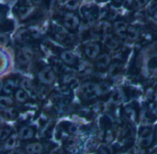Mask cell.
I'll use <instances>...</instances> for the list:
<instances>
[{
  "label": "cell",
  "instance_id": "cell-6",
  "mask_svg": "<svg viewBox=\"0 0 157 154\" xmlns=\"http://www.w3.org/2000/svg\"><path fill=\"white\" fill-rule=\"evenodd\" d=\"M128 24L123 20H119L114 23V30L117 35L121 38L125 39L127 37V30H128Z\"/></svg>",
  "mask_w": 157,
  "mask_h": 154
},
{
  "label": "cell",
  "instance_id": "cell-9",
  "mask_svg": "<svg viewBox=\"0 0 157 154\" xmlns=\"http://www.w3.org/2000/svg\"><path fill=\"white\" fill-rule=\"evenodd\" d=\"M17 79H7L3 85V91L6 94H11L17 89Z\"/></svg>",
  "mask_w": 157,
  "mask_h": 154
},
{
  "label": "cell",
  "instance_id": "cell-5",
  "mask_svg": "<svg viewBox=\"0 0 157 154\" xmlns=\"http://www.w3.org/2000/svg\"><path fill=\"white\" fill-rule=\"evenodd\" d=\"M63 24L65 26L66 29H70V30H75L77 28L79 20L78 18L73 14V13H66L63 16Z\"/></svg>",
  "mask_w": 157,
  "mask_h": 154
},
{
  "label": "cell",
  "instance_id": "cell-11",
  "mask_svg": "<svg viewBox=\"0 0 157 154\" xmlns=\"http://www.w3.org/2000/svg\"><path fill=\"white\" fill-rule=\"evenodd\" d=\"M60 57L65 64L69 66H73L76 63V59L75 55L70 51H63L60 55Z\"/></svg>",
  "mask_w": 157,
  "mask_h": 154
},
{
  "label": "cell",
  "instance_id": "cell-24",
  "mask_svg": "<svg viewBox=\"0 0 157 154\" xmlns=\"http://www.w3.org/2000/svg\"><path fill=\"white\" fill-rule=\"evenodd\" d=\"M109 72H110V75H111L112 78H116V77H118L121 74V68L120 65H113L110 67V71Z\"/></svg>",
  "mask_w": 157,
  "mask_h": 154
},
{
  "label": "cell",
  "instance_id": "cell-16",
  "mask_svg": "<svg viewBox=\"0 0 157 154\" xmlns=\"http://www.w3.org/2000/svg\"><path fill=\"white\" fill-rule=\"evenodd\" d=\"M31 11H32L31 6H17V14L21 18H27L30 14Z\"/></svg>",
  "mask_w": 157,
  "mask_h": 154
},
{
  "label": "cell",
  "instance_id": "cell-30",
  "mask_svg": "<svg viewBox=\"0 0 157 154\" xmlns=\"http://www.w3.org/2000/svg\"><path fill=\"white\" fill-rule=\"evenodd\" d=\"M50 154H63V151H62V149H60V148H56V149H54L52 152Z\"/></svg>",
  "mask_w": 157,
  "mask_h": 154
},
{
  "label": "cell",
  "instance_id": "cell-19",
  "mask_svg": "<svg viewBox=\"0 0 157 154\" xmlns=\"http://www.w3.org/2000/svg\"><path fill=\"white\" fill-rule=\"evenodd\" d=\"M15 97H16V99H17L19 103H25V102L28 100L29 95H28V93H27L24 90L19 89V90H17V91H16Z\"/></svg>",
  "mask_w": 157,
  "mask_h": 154
},
{
  "label": "cell",
  "instance_id": "cell-3",
  "mask_svg": "<svg viewBox=\"0 0 157 154\" xmlns=\"http://www.w3.org/2000/svg\"><path fill=\"white\" fill-rule=\"evenodd\" d=\"M80 93L84 99H92L96 93V84L94 83H86L80 89Z\"/></svg>",
  "mask_w": 157,
  "mask_h": 154
},
{
  "label": "cell",
  "instance_id": "cell-22",
  "mask_svg": "<svg viewBox=\"0 0 157 154\" xmlns=\"http://www.w3.org/2000/svg\"><path fill=\"white\" fill-rule=\"evenodd\" d=\"M137 37H138V31L135 29H133L132 27H129L128 30H127V37H126V39L135 40Z\"/></svg>",
  "mask_w": 157,
  "mask_h": 154
},
{
  "label": "cell",
  "instance_id": "cell-26",
  "mask_svg": "<svg viewBox=\"0 0 157 154\" xmlns=\"http://www.w3.org/2000/svg\"><path fill=\"white\" fill-rule=\"evenodd\" d=\"M148 67L151 70H156L157 69V56H153L148 61Z\"/></svg>",
  "mask_w": 157,
  "mask_h": 154
},
{
  "label": "cell",
  "instance_id": "cell-33",
  "mask_svg": "<svg viewBox=\"0 0 157 154\" xmlns=\"http://www.w3.org/2000/svg\"><path fill=\"white\" fill-rule=\"evenodd\" d=\"M9 154H23V152H21V151H19V150H12Z\"/></svg>",
  "mask_w": 157,
  "mask_h": 154
},
{
  "label": "cell",
  "instance_id": "cell-18",
  "mask_svg": "<svg viewBox=\"0 0 157 154\" xmlns=\"http://www.w3.org/2000/svg\"><path fill=\"white\" fill-rule=\"evenodd\" d=\"M12 104H13V100L9 96L7 95L0 96V108L1 109L9 108L12 106Z\"/></svg>",
  "mask_w": 157,
  "mask_h": 154
},
{
  "label": "cell",
  "instance_id": "cell-27",
  "mask_svg": "<svg viewBox=\"0 0 157 154\" xmlns=\"http://www.w3.org/2000/svg\"><path fill=\"white\" fill-rule=\"evenodd\" d=\"M8 7L6 5L0 4V21H2L4 19V18L6 17V13H7Z\"/></svg>",
  "mask_w": 157,
  "mask_h": 154
},
{
  "label": "cell",
  "instance_id": "cell-14",
  "mask_svg": "<svg viewBox=\"0 0 157 154\" xmlns=\"http://www.w3.org/2000/svg\"><path fill=\"white\" fill-rule=\"evenodd\" d=\"M152 139L153 135L151 130H145L142 133L141 136V145L143 147H147L152 143Z\"/></svg>",
  "mask_w": 157,
  "mask_h": 154
},
{
  "label": "cell",
  "instance_id": "cell-8",
  "mask_svg": "<svg viewBox=\"0 0 157 154\" xmlns=\"http://www.w3.org/2000/svg\"><path fill=\"white\" fill-rule=\"evenodd\" d=\"M43 151V147L39 142H32L27 144L25 147V152L27 154H40Z\"/></svg>",
  "mask_w": 157,
  "mask_h": 154
},
{
  "label": "cell",
  "instance_id": "cell-28",
  "mask_svg": "<svg viewBox=\"0 0 157 154\" xmlns=\"http://www.w3.org/2000/svg\"><path fill=\"white\" fill-rule=\"evenodd\" d=\"M156 9H157V1H153V2L149 5V6H148V11H149L150 13L154 14V12H155Z\"/></svg>",
  "mask_w": 157,
  "mask_h": 154
},
{
  "label": "cell",
  "instance_id": "cell-35",
  "mask_svg": "<svg viewBox=\"0 0 157 154\" xmlns=\"http://www.w3.org/2000/svg\"><path fill=\"white\" fill-rule=\"evenodd\" d=\"M123 1H124V0H113V3H114L115 5H121Z\"/></svg>",
  "mask_w": 157,
  "mask_h": 154
},
{
  "label": "cell",
  "instance_id": "cell-37",
  "mask_svg": "<svg viewBox=\"0 0 157 154\" xmlns=\"http://www.w3.org/2000/svg\"><path fill=\"white\" fill-rule=\"evenodd\" d=\"M155 154H156V153H155Z\"/></svg>",
  "mask_w": 157,
  "mask_h": 154
},
{
  "label": "cell",
  "instance_id": "cell-34",
  "mask_svg": "<svg viewBox=\"0 0 157 154\" xmlns=\"http://www.w3.org/2000/svg\"><path fill=\"white\" fill-rule=\"evenodd\" d=\"M42 1H43V0H31V2H32L33 4H35V5H40Z\"/></svg>",
  "mask_w": 157,
  "mask_h": 154
},
{
  "label": "cell",
  "instance_id": "cell-4",
  "mask_svg": "<svg viewBox=\"0 0 157 154\" xmlns=\"http://www.w3.org/2000/svg\"><path fill=\"white\" fill-rule=\"evenodd\" d=\"M39 79L44 84H52L54 80V73L50 67L43 68L38 75Z\"/></svg>",
  "mask_w": 157,
  "mask_h": 154
},
{
  "label": "cell",
  "instance_id": "cell-1",
  "mask_svg": "<svg viewBox=\"0 0 157 154\" xmlns=\"http://www.w3.org/2000/svg\"><path fill=\"white\" fill-rule=\"evenodd\" d=\"M81 14L83 16L84 20L86 23L91 24L97 18L98 9L94 6H84L81 8Z\"/></svg>",
  "mask_w": 157,
  "mask_h": 154
},
{
  "label": "cell",
  "instance_id": "cell-15",
  "mask_svg": "<svg viewBox=\"0 0 157 154\" xmlns=\"http://www.w3.org/2000/svg\"><path fill=\"white\" fill-rule=\"evenodd\" d=\"M110 91V87L108 83L102 82L99 84H96V93L98 96H102L109 93Z\"/></svg>",
  "mask_w": 157,
  "mask_h": 154
},
{
  "label": "cell",
  "instance_id": "cell-17",
  "mask_svg": "<svg viewBox=\"0 0 157 154\" xmlns=\"http://www.w3.org/2000/svg\"><path fill=\"white\" fill-rule=\"evenodd\" d=\"M104 44L108 48L112 49V50L116 49L118 47V45H119L117 40L114 37H112L111 35H106L105 36V38H104Z\"/></svg>",
  "mask_w": 157,
  "mask_h": 154
},
{
  "label": "cell",
  "instance_id": "cell-13",
  "mask_svg": "<svg viewBox=\"0 0 157 154\" xmlns=\"http://www.w3.org/2000/svg\"><path fill=\"white\" fill-rule=\"evenodd\" d=\"M1 116L3 118L6 119V120H14L16 119L17 116V111L14 109V108H6V109H3L2 112H1Z\"/></svg>",
  "mask_w": 157,
  "mask_h": 154
},
{
  "label": "cell",
  "instance_id": "cell-31",
  "mask_svg": "<svg viewBox=\"0 0 157 154\" xmlns=\"http://www.w3.org/2000/svg\"><path fill=\"white\" fill-rule=\"evenodd\" d=\"M124 2H125V6L130 7V6H132L133 5V3L135 2V0H124Z\"/></svg>",
  "mask_w": 157,
  "mask_h": 154
},
{
  "label": "cell",
  "instance_id": "cell-32",
  "mask_svg": "<svg viewBox=\"0 0 157 154\" xmlns=\"http://www.w3.org/2000/svg\"><path fill=\"white\" fill-rule=\"evenodd\" d=\"M6 43V38L2 36V35H0V44H4Z\"/></svg>",
  "mask_w": 157,
  "mask_h": 154
},
{
  "label": "cell",
  "instance_id": "cell-25",
  "mask_svg": "<svg viewBox=\"0 0 157 154\" xmlns=\"http://www.w3.org/2000/svg\"><path fill=\"white\" fill-rule=\"evenodd\" d=\"M79 3L78 0H66L65 1V6L66 8L70 9V10H74L75 8H77Z\"/></svg>",
  "mask_w": 157,
  "mask_h": 154
},
{
  "label": "cell",
  "instance_id": "cell-7",
  "mask_svg": "<svg viewBox=\"0 0 157 154\" xmlns=\"http://www.w3.org/2000/svg\"><path fill=\"white\" fill-rule=\"evenodd\" d=\"M34 137V130L29 127V126H25V127H22L20 129H19V132H18V138L22 140H30Z\"/></svg>",
  "mask_w": 157,
  "mask_h": 154
},
{
  "label": "cell",
  "instance_id": "cell-10",
  "mask_svg": "<svg viewBox=\"0 0 157 154\" xmlns=\"http://www.w3.org/2000/svg\"><path fill=\"white\" fill-rule=\"evenodd\" d=\"M109 62H110V58H109V55H107V54H102V55H100L99 56H98L96 65H97V67H98V68H99V69H104V68H106V67L109 65Z\"/></svg>",
  "mask_w": 157,
  "mask_h": 154
},
{
  "label": "cell",
  "instance_id": "cell-21",
  "mask_svg": "<svg viewBox=\"0 0 157 154\" xmlns=\"http://www.w3.org/2000/svg\"><path fill=\"white\" fill-rule=\"evenodd\" d=\"M16 144H17V140L14 137H9L6 140V142L4 144V148L6 150H13L15 148Z\"/></svg>",
  "mask_w": 157,
  "mask_h": 154
},
{
  "label": "cell",
  "instance_id": "cell-12",
  "mask_svg": "<svg viewBox=\"0 0 157 154\" xmlns=\"http://www.w3.org/2000/svg\"><path fill=\"white\" fill-rule=\"evenodd\" d=\"M15 28V23L12 19L9 18H4L2 21H0V31L1 32H9L13 30Z\"/></svg>",
  "mask_w": 157,
  "mask_h": 154
},
{
  "label": "cell",
  "instance_id": "cell-20",
  "mask_svg": "<svg viewBox=\"0 0 157 154\" xmlns=\"http://www.w3.org/2000/svg\"><path fill=\"white\" fill-rule=\"evenodd\" d=\"M21 86H22L23 90H24L28 94L33 92V91H34L33 83H32L29 79H24V80H22Z\"/></svg>",
  "mask_w": 157,
  "mask_h": 154
},
{
  "label": "cell",
  "instance_id": "cell-29",
  "mask_svg": "<svg viewBox=\"0 0 157 154\" xmlns=\"http://www.w3.org/2000/svg\"><path fill=\"white\" fill-rule=\"evenodd\" d=\"M147 2H148V0H135V3L139 7L145 6L147 4Z\"/></svg>",
  "mask_w": 157,
  "mask_h": 154
},
{
  "label": "cell",
  "instance_id": "cell-2",
  "mask_svg": "<svg viewBox=\"0 0 157 154\" xmlns=\"http://www.w3.org/2000/svg\"><path fill=\"white\" fill-rule=\"evenodd\" d=\"M85 54L86 55L90 58V59H94L98 56V55L99 54L100 51V46L98 45V43H88L85 45L84 48Z\"/></svg>",
  "mask_w": 157,
  "mask_h": 154
},
{
  "label": "cell",
  "instance_id": "cell-36",
  "mask_svg": "<svg viewBox=\"0 0 157 154\" xmlns=\"http://www.w3.org/2000/svg\"><path fill=\"white\" fill-rule=\"evenodd\" d=\"M153 16H154V18H155V19H157V9L154 12V14H153Z\"/></svg>",
  "mask_w": 157,
  "mask_h": 154
},
{
  "label": "cell",
  "instance_id": "cell-23",
  "mask_svg": "<svg viewBox=\"0 0 157 154\" xmlns=\"http://www.w3.org/2000/svg\"><path fill=\"white\" fill-rule=\"evenodd\" d=\"M11 131L8 128H2L0 129V141H6L10 137Z\"/></svg>",
  "mask_w": 157,
  "mask_h": 154
}]
</instances>
